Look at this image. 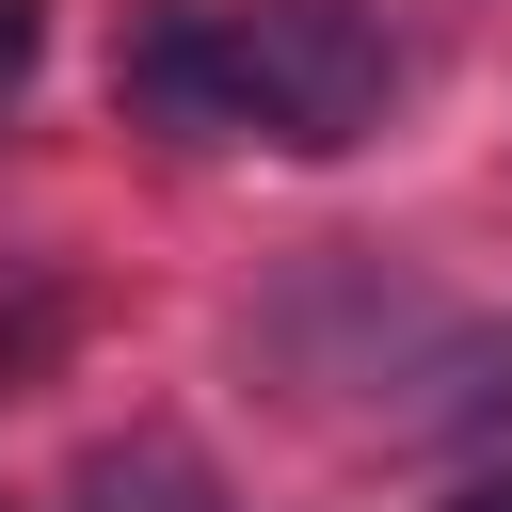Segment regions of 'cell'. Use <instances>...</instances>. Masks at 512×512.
Listing matches in <instances>:
<instances>
[{"label":"cell","instance_id":"obj_1","mask_svg":"<svg viewBox=\"0 0 512 512\" xmlns=\"http://www.w3.org/2000/svg\"><path fill=\"white\" fill-rule=\"evenodd\" d=\"M240 16V128L288 160H336L400 112V32L368 0H224Z\"/></svg>","mask_w":512,"mask_h":512},{"label":"cell","instance_id":"obj_2","mask_svg":"<svg viewBox=\"0 0 512 512\" xmlns=\"http://www.w3.org/2000/svg\"><path fill=\"white\" fill-rule=\"evenodd\" d=\"M112 112L160 144H256L240 128V16L224 0H144L112 48Z\"/></svg>","mask_w":512,"mask_h":512},{"label":"cell","instance_id":"obj_3","mask_svg":"<svg viewBox=\"0 0 512 512\" xmlns=\"http://www.w3.org/2000/svg\"><path fill=\"white\" fill-rule=\"evenodd\" d=\"M32 48H48V0H0V96L32 80Z\"/></svg>","mask_w":512,"mask_h":512},{"label":"cell","instance_id":"obj_4","mask_svg":"<svg viewBox=\"0 0 512 512\" xmlns=\"http://www.w3.org/2000/svg\"><path fill=\"white\" fill-rule=\"evenodd\" d=\"M448 512H512V480H464V496H448Z\"/></svg>","mask_w":512,"mask_h":512}]
</instances>
